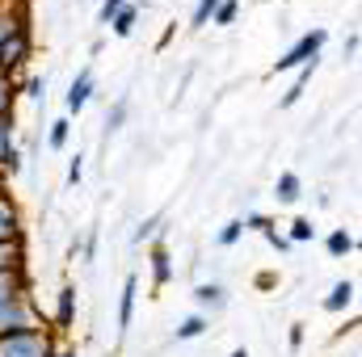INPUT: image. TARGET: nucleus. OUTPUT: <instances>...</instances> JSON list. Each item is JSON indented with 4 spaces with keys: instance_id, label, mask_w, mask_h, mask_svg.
Listing matches in <instances>:
<instances>
[{
    "instance_id": "17",
    "label": "nucleus",
    "mask_w": 362,
    "mask_h": 357,
    "mask_svg": "<svg viewBox=\"0 0 362 357\" xmlns=\"http://www.w3.org/2000/svg\"><path fill=\"white\" fill-rule=\"evenodd\" d=\"M202 332H206V315H198V311H194V315H185V320H181L177 341H194V337H202Z\"/></svg>"
},
{
    "instance_id": "29",
    "label": "nucleus",
    "mask_w": 362,
    "mask_h": 357,
    "mask_svg": "<svg viewBox=\"0 0 362 357\" xmlns=\"http://www.w3.org/2000/svg\"><path fill=\"white\" fill-rule=\"evenodd\" d=\"M127 4H131V0H101V25H110V21H114V13H118V8H127Z\"/></svg>"
},
{
    "instance_id": "36",
    "label": "nucleus",
    "mask_w": 362,
    "mask_h": 357,
    "mask_svg": "<svg viewBox=\"0 0 362 357\" xmlns=\"http://www.w3.org/2000/svg\"><path fill=\"white\" fill-rule=\"evenodd\" d=\"M0 185H4V181H0Z\"/></svg>"
},
{
    "instance_id": "19",
    "label": "nucleus",
    "mask_w": 362,
    "mask_h": 357,
    "mask_svg": "<svg viewBox=\"0 0 362 357\" xmlns=\"http://www.w3.org/2000/svg\"><path fill=\"white\" fill-rule=\"evenodd\" d=\"M110 30H114L118 38H127V34L135 30V4H127V8H118V13H114V21H110Z\"/></svg>"
},
{
    "instance_id": "8",
    "label": "nucleus",
    "mask_w": 362,
    "mask_h": 357,
    "mask_svg": "<svg viewBox=\"0 0 362 357\" xmlns=\"http://www.w3.org/2000/svg\"><path fill=\"white\" fill-rule=\"evenodd\" d=\"M135 294H139V273H127V282H122V303H118V332H127V328H131Z\"/></svg>"
},
{
    "instance_id": "15",
    "label": "nucleus",
    "mask_w": 362,
    "mask_h": 357,
    "mask_svg": "<svg viewBox=\"0 0 362 357\" xmlns=\"http://www.w3.org/2000/svg\"><path fill=\"white\" fill-rule=\"evenodd\" d=\"M13 101H17V80L8 72H0V118L13 114Z\"/></svg>"
},
{
    "instance_id": "34",
    "label": "nucleus",
    "mask_w": 362,
    "mask_h": 357,
    "mask_svg": "<svg viewBox=\"0 0 362 357\" xmlns=\"http://www.w3.org/2000/svg\"><path fill=\"white\" fill-rule=\"evenodd\" d=\"M55 357H76V349H55Z\"/></svg>"
},
{
    "instance_id": "35",
    "label": "nucleus",
    "mask_w": 362,
    "mask_h": 357,
    "mask_svg": "<svg viewBox=\"0 0 362 357\" xmlns=\"http://www.w3.org/2000/svg\"><path fill=\"white\" fill-rule=\"evenodd\" d=\"M232 357H249V353H245V349H236V353H232Z\"/></svg>"
},
{
    "instance_id": "32",
    "label": "nucleus",
    "mask_w": 362,
    "mask_h": 357,
    "mask_svg": "<svg viewBox=\"0 0 362 357\" xmlns=\"http://www.w3.org/2000/svg\"><path fill=\"white\" fill-rule=\"evenodd\" d=\"M240 223H245V227H262V231L270 227V219H266V214H249V219H240Z\"/></svg>"
},
{
    "instance_id": "1",
    "label": "nucleus",
    "mask_w": 362,
    "mask_h": 357,
    "mask_svg": "<svg viewBox=\"0 0 362 357\" xmlns=\"http://www.w3.org/2000/svg\"><path fill=\"white\" fill-rule=\"evenodd\" d=\"M34 328H42V320H38L30 294H17V298L0 303V337H17V332H34Z\"/></svg>"
},
{
    "instance_id": "14",
    "label": "nucleus",
    "mask_w": 362,
    "mask_h": 357,
    "mask_svg": "<svg viewBox=\"0 0 362 357\" xmlns=\"http://www.w3.org/2000/svg\"><path fill=\"white\" fill-rule=\"evenodd\" d=\"M0 269H25V244L21 240H4L0 244Z\"/></svg>"
},
{
    "instance_id": "25",
    "label": "nucleus",
    "mask_w": 362,
    "mask_h": 357,
    "mask_svg": "<svg viewBox=\"0 0 362 357\" xmlns=\"http://www.w3.org/2000/svg\"><path fill=\"white\" fill-rule=\"evenodd\" d=\"M160 223H165V214H160V210H156V214H152V219H144V223H139V227H135V244H144V240H152V236H156V227H160Z\"/></svg>"
},
{
    "instance_id": "9",
    "label": "nucleus",
    "mask_w": 362,
    "mask_h": 357,
    "mask_svg": "<svg viewBox=\"0 0 362 357\" xmlns=\"http://www.w3.org/2000/svg\"><path fill=\"white\" fill-rule=\"evenodd\" d=\"M72 320H76V286H72V282H64V290H59V307H55V328H59V332H68V328H72Z\"/></svg>"
},
{
    "instance_id": "27",
    "label": "nucleus",
    "mask_w": 362,
    "mask_h": 357,
    "mask_svg": "<svg viewBox=\"0 0 362 357\" xmlns=\"http://www.w3.org/2000/svg\"><path fill=\"white\" fill-rule=\"evenodd\" d=\"M286 240H291V244H303V240H312V219H295Z\"/></svg>"
},
{
    "instance_id": "20",
    "label": "nucleus",
    "mask_w": 362,
    "mask_h": 357,
    "mask_svg": "<svg viewBox=\"0 0 362 357\" xmlns=\"http://www.w3.org/2000/svg\"><path fill=\"white\" fill-rule=\"evenodd\" d=\"M127 109H131V101H127V97H118V101H114V109L105 114V139H110V135L127 122Z\"/></svg>"
},
{
    "instance_id": "2",
    "label": "nucleus",
    "mask_w": 362,
    "mask_h": 357,
    "mask_svg": "<svg viewBox=\"0 0 362 357\" xmlns=\"http://www.w3.org/2000/svg\"><path fill=\"white\" fill-rule=\"evenodd\" d=\"M0 357H55V341L42 328L17 332V337H0Z\"/></svg>"
},
{
    "instance_id": "18",
    "label": "nucleus",
    "mask_w": 362,
    "mask_h": 357,
    "mask_svg": "<svg viewBox=\"0 0 362 357\" xmlns=\"http://www.w3.org/2000/svg\"><path fill=\"white\" fill-rule=\"evenodd\" d=\"M299 193H303V185L295 173H282L278 177V202H299Z\"/></svg>"
},
{
    "instance_id": "21",
    "label": "nucleus",
    "mask_w": 362,
    "mask_h": 357,
    "mask_svg": "<svg viewBox=\"0 0 362 357\" xmlns=\"http://www.w3.org/2000/svg\"><path fill=\"white\" fill-rule=\"evenodd\" d=\"M325 248H329V253H333V257H346V253H354V236H350V231H341V227H337V231H333V236H329V240H325Z\"/></svg>"
},
{
    "instance_id": "26",
    "label": "nucleus",
    "mask_w": 362,
    "mask_h": 357,
    "mask_svg": "<svg viewBox=\"0 0 362 357\" xmlns=\"http://www.w3.org/2000/svg\"><path fill=\"white\" fill-rule=\"evenodd\" d=\"M240 236H245V223H240V219H232V223H223V231H219V244H223V248H232Z\"/></svg>"
},
{
    "instance_id": "7",
    "label": "nucleus",
    "mask_w": 362,
    "mask_h": 357,
    "mask_svg": "<svg viewBox=\"0 0 362 357\" xmlns=\"http://www.w3.org/2000/svg\"><path fill=\"white\" fill-rule=\"evenodd\" d=\"M4 240H21V214H17L13 198L4 193V185H0V244Z\"/></svg>"
},
{
    "instance_id": "31",
    "label": "nucleus",
    "mask_w": 362,
    "mask_h": 357,
    "mask_svg": "<svg viewBox=\"0 0 362 357\" xmlns=\"http://www.w3.org/2000/svg\"><path fill=\"white\" fill-rule=\"evenodd\" d=\"M266 240H270V244L278 248V253H291V240H286V236H278L274 227H266Z\"/></svg>"
},
{
    "instance_id": "13",
    "label": "nucleus",
    "mask_w": 362,
    "mask_h": 357,
    "mask_svg": "<svg viewBox=\"0 0 362 357\" xmlns=\"http://www.w3.org/2000/svg\"><path fill=\"white\" fill-rule=\"evenodd\" d=\"M350 303H354V282H337V286L329 290V298H325V311L337 315V311H346Z\"/></svg>"
},
{
    "instance_id": "23",
    "label": "nucleus",
    "mask_w": 362,
    "mask_h": 357,
    "mask_svg": "<svg viewBox=\"0 0 362 357\" xmlns=\"http://www.w3.org/2000/svg\"><path fill=\"white\" fill-rule=\"evenodd\" d=\"M236 13H240V0H219V8H215V25H232L236 21Z\"/></svg>"
},
{
    "instance_id": "3",
    "label": "nucleus",
    "mask_w": 362,
    "mask_h": 357,
    "mask_svg": "<svg viewBox=\"0 0 362 357\" xmlns=\"http://www.w3.org/2000/svg\"><path fill=\"white\" fill-rule=\"evenodd\" d=\"M329 42V34L325 30H312V34H303L278 63H274V72H291V68H303V63H312V59H320V47Z\"/></svg>"
},
{
    "instance_id": "10",
    "label": "nucleus",
    "mask_w": 362,
    "mask_h": 357,
    "mask_svg": "<svg viewBox=\"0 0 362 357\" xmlns=\"http://www.w3.org/2000/svg\"><path fill=\"white\" fill-rule=\"evenodd\" d=\"M89 97H93V68H81V76H76L72 89H68V109L81 114V109L89 105Z\"/></svg>"
},
{
    "instance_id": "4",
    "label": "nucleus",
    "mask_w": 362,
    "mask_h": 357,
    "mask_svg": "<svg viewBox=\"0 0 362 357\" xmlns=\"http://www.w3.org/2000/svg\"><path fill=\"white\" fill-rule=\"evenodd\" d=\"M25 59H30V30L21 25L17 34H8V38L0 42V72L13 76V68H21Z\"/></svg>"
},
{
    "instance_id": "24",
    "label": "nucleus",
    "mask_w": 362,
    "mask_h": 357,
    "mask_svg": "<svg viewBox=\"0 0 362 357\" xmlns=\"http://www.w3.org/2000/svg\"><path fill=\"white\" fill-rule=\"evenodd\" d=\"M215 8H219V0H198V8H194V17H189V25L194 30H202L211 17H215Z\"/></svg>"
},
{
    "instance_id": "11",
    "label": "nucleus",
    "mask_w": 362,
    "mask_h": 357,
    "mask_svg": "<svg viewBox=\"0 0 362 357\" xmlns=\"http://www.w3.org/2000/svg\"><path fill=\"white\" fill-rule=\"evenodd\" d=\"M17 294H30L25 269H0V303H8V298H17Z\"/></svg>"
},
{
    "instance_id": "30",
    "label": "nucleus",
    "mask_w": 362,
    "mask_h": 357,
    "mask_svg": "<svg viewBox=\"0 0 362 357\" xmlns=\"http://www.w3.org/2000/svg\"><path fill=\"white\" fill-rule=\"evenodd\" d=\"M85 177V156H72V164H68V185H81Z\"/></svg>"
},
{
    "instance_id": "12",
    "label": "nucleus",
    "mask_w": 362,
    "mask_h": 357,
    "mask_svg": "<svg viewBox=\"0 0 362 357\" xmlns=\"http://www.w3.org/2000/svg\"><path fill=\"white\" fill-rule=\"evenodd\" d=\"M169 277H173V261H169V248H165V244H156V248H152V286L160 290V286H169Z\"/></svg>"
},
{
    "instance_id": "5",
    "label": "nucleus",
    "mask_w": 362,
    "mask_h": 357,
    "mask_svg": "<svg viewBox=\"0 0 362 357\" xmlns=\"http://www.w3.org/2000/svg\"><path fill=\"white\" fill-rule=\"evenodd\" d=\"M0 173H8V177L21 173V152L13 143V114L0 118Z\"/></svg>"
},
{
    "instance_id": "16",
    "label": "nucleus",
    "mask_w": 362,
    "mask_h": 357,
    "mask_svg": "<svg viewBox=\"0 0 362 357\" xmlns=\"http://www.w3.org/2000/svg\"><path fill=\"white\" fill-rule=\"evenodd\" d=\"M21 25H25V17H21L17 8H8V4H0V42H4L8 34H17Z\"/></svg>"
},
{
    "instance_id": "28",
    "label": "nucleus",
    "mask_w": 362,
    "mask_h": 357,
    "mask_svg": "<svg viewBox=\"0 0 362 357\" xmlns=\"http://www.w3.org/2000/svg\"><path fill=\"white\" fill-rule=\"evenodd\" d=\"M21 92H25L30 101H42V97H47V80H42V76H30V80L21 85Z\"/></svg>"
},
{
    "instance_id": "22",
    "label": "nucleus",
    "mask_w": 362,
    "mask_h": 357,
    "mask_svg": "<svg viewBox=\"0 0 362 357\" xmlns=\"http://www.w3.org/2000/svg\"><path fill=\"white\" fill-rule=\"evenodd\" d=\"M68 135H72V122H68V118H59V122H51V139H47V143L59 152V147H68Z\"/></svg>"
},
{
    "instance_id": "6",
    "label": "nucleus",
    "mask_w": 362,
    "mask_h": 357,
    "mask_svg": "<svg viewBox=\"0 0 362 357\" xmlns=\"http://www.w3.org/2000/svg\"><path fill=\"white\" fill-rule=\"evenodd\" d=\"M194 303H198V315L202 311H223L228 307V290L219 282H198L194 286Z\"/></svg>"
},
{
    "instance_id": "33",
    "label": "nucleus",
    "mask_w": 362,
    "mask_h": 357,
    "mask_svg": "<svg viewBox=\"0 0 362 357\" xmlns=\"http://www.w3.org/2000/svg\"><path fill=\"white\" fill-rule=\"evenodd\" d=\"M299 345H303V324L291 328V349H299Z\"/></svg>"
}]
</instances>
